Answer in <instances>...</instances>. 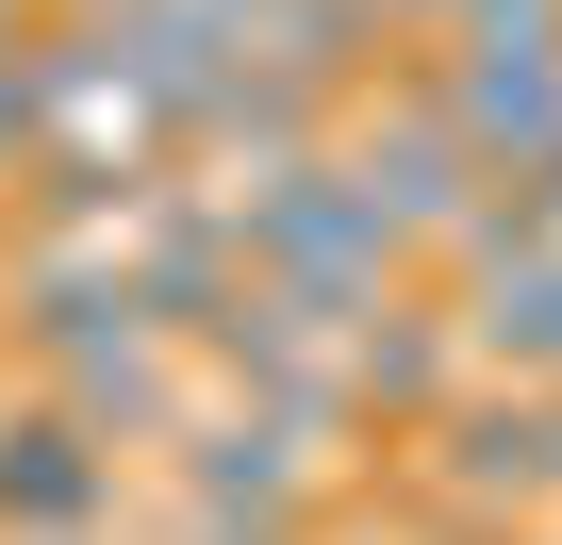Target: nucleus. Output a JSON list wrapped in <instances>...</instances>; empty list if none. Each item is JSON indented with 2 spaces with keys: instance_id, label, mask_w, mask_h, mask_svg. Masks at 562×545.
Segmentation results:
<instances>
[{
  "instance_id": "1",
  "label": "nucleus",
  "mask_w": 562,
  "mask_h": 545,
  "mask_svg": "<svg viewBox=\"0 0 562 545\" xmlns=\"http://www.w3.org/2000/svg\"><path fill=\"white\" fill-rule=\"evenodd\" d=\"M331 166H348V198H364L397 248H463V231H480V198H496V166L447 133V100H430V83H397V100L331 149Z\"/></svg>"
},
{
  "instance_id": "2",
  "label": "nucleus",
  "mask_w": 562,
  "mask_h": 545,
  "mask_svg": "<svg viewBox=\"0 0 562 545\" xmlns=\"http://www.w3.org/2000/svg\"><path fill=\"white\" fill-rule=\"evenodd\" d=\"M166 479H182V529H299L315 512V446L281 413H232V397H199L166 430Z\"/></svg>"
},
{
  "instance_id": "3",
  "label": "nucleus",
  "mask_w": 562,
  "mask_h": 545,
  "mask_svg": "<svg viewBox=\"0 0 562 545\" xmlns=\"http://www.w3.org/2000/svg\"><path fill=\"white\" fill-rule=\"evenodd\" d=\"M50 364V413L83 430V446H166L182 413H199V364L166 348V331H83V348H34Z\"/></svg>"
},
{
  "instance_id": "4",
  "label": "nucleus",
  "mask_w": 562,
  "mask_h": 545,
  "mask_svg": "<svg viewBox=\"0 0 562 545\" xmlns=\"http://www.w3.org/2000/svg\"><path fill=\"white\" fill-rule=\"evenodd\" d=\"M34 529H116V446H83L50 397L0 413V545H34Z\"/></svg>"
},
{
  "instance_id": "5",
  "label": "nucleus",
  "mask_w": 562,
  "mask_h": 545,
  "mask_svg": "<svg viewBox=\"0 0 562 545\" xmlns=\"http://www.w3.org/2000/svg\"><path fill=\"white\" fill-rule=\"evenodd\" d=\"M463 381H480V364H463V315H447V298H381V315L348 331V413H381V430H430Z\"/></svg>"
},
{
  "instance_id": "6",
  "label": "nucleus",
  "mask_w": 562,
  "mask_h": 545,
  "mask_svg": "<svg viewBox=\"0 0 562 545\" xmlns=\"http://www.w3.org/2000/svg\"><path fill=\"white\" fill-rule=\"evenodd\" d=\"M447 315H463V364H480V381H546V397H562V248L463 282Z\"/></svg>"
},
{
  "instance_id": "7",
  "label": "nucleus",
  "mask_w": 562,
  "mask_h": 545,
  "mask_svg": "<svg viewBox=\"0 0 562 545\" xmlns=\"http://www.w3.org/2000/svg\"><path fill=\"white\" fill-rule=\"evenodd\" d=\"M50 133H67V116H50V83H34V34H0V182H34Z\"/></svg>"
},
{
  "instance_id": "8",
  "label": "nucleus",
  "mask_w": 562,
  "mask_h": 545,
  "mask_svg": "<svg viewBox=\"0 0 562 545\" xmlns=\"http://www.w3.org/2000/svg\"><path fill=\"white\" fill-rule=\"evenodd\" d=\"M364 18H381V34H447V18H463V0H364Z\"/></svg>"
},
{
  "instance_id": "9",
  "label": "nucleus",
  "mask_w": 562,
  "mask_h": 545,
  "mask_svg": "<svg viewBox=\"0 0 562 545\" xmlns=\"http://www.w3.org/2000/svg\"><path fill=\"white\" fill-rule=\"evenodd\" d=\"M199 545H299V529H199Z\"/></svg>"
},
{
  "instance_id": "10",
  "label": "nucleus",
  "mask_w": 562,
  "mask_h": 545,
  "mask_svg": "<svg viewBox=\"0 0 562 545\" xmlns=\"http://www.w3.org/2000/svg\"><path fill=\"white\" fill-rule=\"evenodd\" d=\"M34 545H116V529H34Z\"/></svg>"
},
{
  "instance_id": "11",
  "label": "nucleus",
  "mask_w": 562,
  "mask_h": 545,
  "mask_svg": "<svg viewBox=\"0 0 562 545\" xmlns=\"http://www.w3.org/2000/svg\"><path fill=\"white\" fill-rule=\"evenodd\" d=\"M0 34H34V0H0Z\"/></svg>"
},
{
  "instance_id": "12",
  "label": "nucleus",
  "mask_w": 562,
  "mask_h": 545,
  "mask_svg": "<svg viewBox=\"0 0 562 545\" xmlns=\"http://www.w3.org/2000/svg\"><path fill=\"white\" fill-rule=\"evenodd\" d=\"M34 18H100V0H34Z\"/></svg>"
}]
</instances>
